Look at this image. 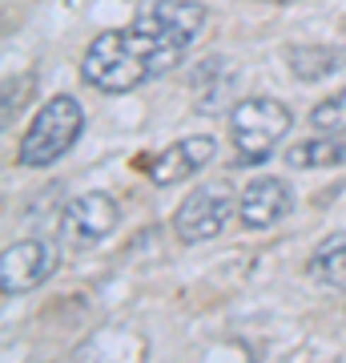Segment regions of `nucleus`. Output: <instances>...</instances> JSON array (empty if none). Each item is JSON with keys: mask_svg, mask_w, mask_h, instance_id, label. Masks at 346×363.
<instances>
[{"mask_svg": "<svg viewBox=\"0 0 346 363\" xmlns=\"http://www.w3.org/2000/svg\"><path fill=\"white\" fill-rule=\"evenodd\" d=\"M81 133H85V109H81V101L69 97V93H57V97H49L37 109L28 133L16 145V162L28 169H45L57 157L69 154Z\"/></svg>", "mask_w": 346, "mask_h": 363, "instance_id": "obj_2", "label": "nucleus"}, {"mask_svg": "<svg viewBox=\"0 0 346 363\" xmlns=\"http://www.w3.org/2000/svg\"><path fill=\"white\" fill-rule=\"evenodd\" d=\"M121 222V206H117L113 194L105 190H89V194H77L61 214V234L69 247L77 250H89L97 242H105L109 234L117 230Z\"/></svg>", "mask_w": 346, "mask_h": 363, "instance_id": "obj_4", "label": "nucleus"}, {"mask_svg": "<svg viewBox=\"0 0 346 363\" xmlns=\"http://www.w3.org/2000/svg\"><path fill=\"white\" fill-rule=\"evenodd\" d=\"M52 267H57V255H52L49 242H40V238L13 242L0 255V291L4 295H25V291H33L49 279Z\"/></svg>", "mask_w": 346, "mask_h": 363, "instance_id": "obj_6", "label": "nucleus"}, {"mask_svg": "<svg viewBox=\"0 0 346 363\" xmlns=\"http://www.w3.org/2000/svg\"><path fill=\"white\" fill-rule=\"evenodd\" d=\"M230 214H233L230 194H221V190H193L178 206V214H173V234L185 247H197V242L218 238L226 230Z\"/></svg>", "mask_w": 346, "mask_h": 363, "instance_id": "obj_5", "label": "nucleus"}, {"mask_svg": "<svg viewBox=\"0 0 346 363\" xmlns=\"http://www.w3.org/2000/svg\"><path fill=\"white\" fill-rule=\"evenodd\" d=\"M214 154H218V142H214L209 133H193V138H181V142L166 145V150L145 166V174H149L154 186H178V182L193 178L197 169L209 166Z\"/></svg>", "mask_w": 346, "mask_h": 363, "instance_id": "obj_8", "label": "nucleus"}, {"mask_svg": "<svg viewBox=\"0 0 346 363\" xmlns=\"http://www.w3.org/2000/svg\"><path fill=\"white\" fill-rule=\"evenodd\" d=\"M290 109L274 97H246L230 109V142L242 166H262L274 145L290 133Z\"/></svg>", "mask_w": 346, "mask_h": 363, "instance_id": "obj_3", "label": "nucleus"}, {"mask_svg": "<svg viewBox=\"0 0 346 363\" xmlns=\"http://www.w3.org/2000/svg\"><path fill=\"white\" fill-rule=\"evenodd\" d=\"M310 279L334 291H346V234H330L310 255Z\"/></svg>", "mask_w": 346, "mask_h": 363, "instance_id": "obj_11", "label": "nucleus"}, {"mask_svg": "<svg viewBox=\"0 0 346 363\" xmlns=\"http://www.w3.org/2000/svg\"><path fill=\"white\" fill-rule=\"evenodd\" d=\"M28 85H33V81H21V89H13V85H8V89H4V130H13V117L21 113V109H25V101H21V97H25V89Z\"/></svg>", "mask_w": 346, "mask_h": 363, "instance_id": "obj_13", "label": "nucleus"}, {"mask_svg": "<svg viewBox=\"0 0 346 363\" xmlns=\"http://www.w3.org/2000/svg\"><path fill=\"white\" fill-rule=\"evenodd\" d=\"M294 210V190L286 178H254L238 198V218L246 230H270Z\"/></svg>", "mask_w": 346, "mask_h": 363, "instance_id": "obj_7", "label": "nucleus"}, {"mask_svg": "<svg viewBox=\"0 0 346 363\" xmlns=\"http://www.w3.org/2000/svg\"><path fill=\"white\" fill-rule=\"evenodd\" d=\"M310 125L318 133H334V138H346V89H338L334 97L318 101L310 109Z\"/></svg>", "mask_w": 346, "mask_h": 363, "instance_id": "obj_12", "label": "nucleus"}, {"mask_svg": "<svg viewBox=\"0 0 346 363\" xmlns=\"http://www.w3.org/2000/svg\"><path fill=\"white\" fill-rule=\"evenodd\" d=\"M205 28V4L154 0L125 28H109L85 49L81 77L101 93H129L142 81L181 65L197 33Z\"/></svg>", "mask_w": 346, "mask_h": 363, "instance_id": "obj_1", "label": "nucleus"}, {"mask_svg": "<svg viewBox=\"0 0 346 363\" xmlns=\"http://www.w3.org/2000/svg\"><path fill=\"white\" fill-rule=\"evenodd\" d=\"M338 162H346V145L334 133H318V138H306L286 150V166L294 169H330Z\"/></svg>", "mask_w": 346, "mask_h": 363, "instance_id": "obj_10", "label": "nucleus"}, {"mask_svg": "<svg viewBox=\"0 0 346 363\" xmlns=\"http://www.w3.org/2000/svg\"><path fill=\"white\" fill-rule=\"evenodd\" d=\"M286 65L298 81H322L334 69L346 65V49H338V45H294V49H286Z\"/></svg>", "mask_w": 346, "mask_h": 363, "instance_id": "obj_9", "label": "nucleus"}]
</instances>
